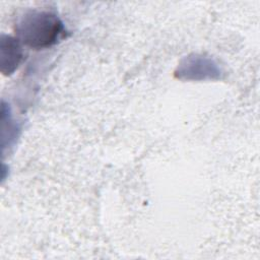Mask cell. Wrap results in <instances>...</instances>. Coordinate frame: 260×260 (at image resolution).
<instances>
[{
    "label": "cell",
    "mask_w": 260,
    "mask_h": 260,
    "mask_svg": "<svg viewBox=\"0 0 260 260\" xmlns=\"http://www.w3.org/2000/svg\"><path fill=\"white\" fill-rule=\"evenodd\" d=\"M63 29L60 19L46 11H29L17 25L19 39L28 47L41 49L55 44Z\"/></svg>",
    "instance_id": "cell-1"
}]
</instances>
